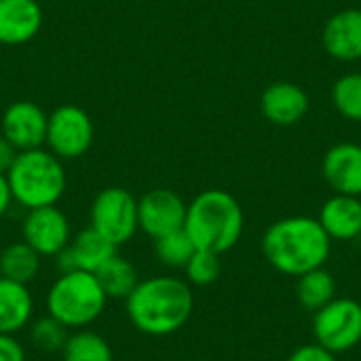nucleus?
<instances>
[{"label": "nucleus", "instance_id": "nucleus-10", "mask_svg": "<svg viewBox=\"0 0 361 361\" xmlns=\"http://www.w3.org/2000/svg\"><path fill=\"white\" fill-rule=\"evenodd\" d=\"M21 233L23 241L40 256H57L72 241L70 222L57 205L27 209Z\"/></svg>", "mask_w": 361, "mask_h": 361}, {"label": "nucleus", "instance_id": "nucleus-29", "mask_svg": "<svg viewBox=\"0 0 361 361\" xmlns=\"http://www.w3.org/2000/svg\"><path fill=\"white\" fill-rule=\"evenodd\" d=\"M17 154H19V150L0 133V173H6L13 167Z\"/></svg>", "mask_w": 361, "mask_h": 361}, {"label": "nucleus", "instance_id": "nucleus-26", "mask_svg": "<svg viewBox=\"0 0 361 361\" xmlns=\"http://www.w3.org/2000/svg\"><path fill=\"white\" fill-rule=\"evenodd\" d=\"M218 256L220 254H214V252H207V250H197L192 254V258L188 260V264L184 267L188 279L195 286L214 283L220 277V260H218Z\"/></svg>", "mask_w": 361, "mask_h": 361}, {"label": "nucleus", "instance_id": "nucleus-4", "mask_svg": "<svg viewBox=\"0 0 361 361\" xmlns=\"http://www.w3.org/2000/svg\"><path fill=\"white\" fill-rule=\"evenodd\" d=\"M6 180L13 201L25 209L57 205L68 186L61 159L44 148L19 152L13 167L6 171Z\"/></svg>", "mask_w": 361, "mask_h": 361}, {"label": "nucleus", "instance_id": "nucleus-21", "mask_svg": "<svg viewBox=\"0 0 361 361\" xmlns=\"http://www.w3.org/2000/svg\"><path fill=\"white\" fill-rule=\"evenodd\" d=\"M61 355L63 361H114L108 341L91 330L70 334Z\"/></svg>", "mask_w": 361, "mask_h": 361}, {"label": "nucleus", "instance_id": "nucleus-1", "mask_svg": "<svg viewBox=\"0 0 361 361\" xmlns=\"http://www.w3.org/2000/svg\"><path fill=\"white\" fill-rule=\"evenodd\" d=\"M192 292L186 281L169 275L140 279L125 298V311L135 330L148 336L178 332L192 313Z\"/></svg>", "mask_w": 361, "mask_h": 361}, {"label": "nucleus", "instance_id": "nucleus-6", "mask_svg": "<svg viewBox=\"0 0 361 361\" xmlns=\"http://www.w3.org/2000/svg\"><path fill=\"white\" fill-rule=\"evenodd\" d=\"M91 228L116 247L127 243L140 231L137 199L121 186L99 190L91 205Z\"/></svg>", "mask_w": 361, "mask_h": 361}, {"label": "nucleus", "instance_id": "nucleus-18", "mask_svg": "<svg viewBox=\"0 0 361 361\" xmlns=\"http://www.w3.org/2000/svg\"><path fill=\"white\" fill-rule=\"evenodd\" d=\"M93 275L108 300H125L140 283L137 269L118 254L106 260Z\"/></svg>", "mask_w": 361, "mask_h": 361}, {"label": "nucleus", "instance_id": "nucleus-11", "mask_svg": "<svg viewBox=\"0 0 361 361\" xmlns=\"http://www.w3.org/2000/svg\"><path fill=\"white\" fill-rule=\"evenodd\" d=\"M47 123H49V114L34 102L21 99V102H13L0 121V129L2 135L19 150H34V148H42L44 140H47Z\"/></svg>", "mask_w": 361, "mask_h": 361}, {"label": "nucleus", "instance_id": "nucleus-14", "mask_svg": "<svg viewBox=\"0 0 361 361\" xmlns=\"http://www.w3.org/2000/svg\"><path fill=\"white\" fill-rule=\"evenodd\" d=\"M324 178L338 195H361V146L336 144L324 157Z\"/></svg>", "mask_w": 361, "mask_h": 361}, {"label": "nucleus", "instance_id": "nucleus-7", "mask_svg": "<svg viewBox=\"0 0 361 361\" xmlns=\"http://www.w3.org/2000/svg\"><path fill=\"white\" fill-rule=\"evenodd\" d=\"M93 133L95 129L91 116L82 108L66 104L49 114L44 144L61 161H72L89 152Z\"/></svg>", "mask_w": 361, "mask_h": 361}, {"label": "nucleus", "instance_id": "nucleus-8", "mask_svg": "<svg viewBox=\"0 0 361 361\" xmlns=\"http://www.w3.org/2000/svg\"><path fill=\"white\" fill-rule=\"evenodd\" d=\"M315 336L332 353L349 351L361 341V307L355 300H332L315 313Z\"/></svg>", "mask_w": 361, "mask_h": 361}, {"label": "nucleus", "instance_id": "nucleus-13", "mask_svg": "<svg viewBox=\"0 0 361 361\" xmlns=\"http://www.w3.org/2000/svg\"><path fill=\"white\" fill-rule=\"evenodd\" d=\"M324 49L341 61L361 59V8H345L330 17L322 34Z\"/></svg>", "mask_w": 361, "mask_h": 361}, {"label": "nucleus", "instance_id": "nucleus-9", "mask_svg": "<svg viewBox=\"0 0 361 361\" xmlns=\"http://www.w3.org/2000/svg\"><path fill=\"white\" fill-rule=\"evenodd\" d=\"M186 207L188 205L182 201V197L169 188L148 190L137 199L140 231L152 239L180 231L186 222Z\"/></svg>", "mask_w": 361, "mask_h": 361}, {"label": "nucleus", "instance_id": "nucleus-27", "mask_svg": "<svg viewBox=\"0 0 361 361\" xmlns=\"http://www.w3.org/2000/svg\"><path fill=\"white\" fill-rule=\"evenodd\" d=\"M0 361H25V349L13 334H0Z\"/></svg>", "mask_w": 361, "mask_h": 361}, {"label": "nucleus", "instance_id": "nucleus-5", "mask_svg": "<svg viewBox=\"0 0 361 361\" xmlns=\"http://www.w3.org/2000/svg\"><path fill=\"white\" fill-rule=\"evenodd\" d=\"M108 305L93 273H61L47 292V313L68 330H82L97 322Z\"/></svg>", "mask_w": 361, "mask_h": 361}, {"label": "nucleus", "instance_id": "nucleus-16", "mask_svg": "<svg viewBox=\"0 0 361 361\" xmlns=\"http://www.w3.org/2000/svg\"><path fill=\"white\" fill-rule=\"evenodd\" d=\"M34 315V298L27 286L0 277V334H17Z\"/></svg>", "mask_w": 361, "mask_h": 361}, {"label": "nucleus", "instance_id": "nucleus-23", "mask_svg": "<svg viewBox=\"0 0 361 361\" xmlns=\"http://www.w3.org/2000/svg\"><path fill=\"white\" fill-rule=\"evenodd\" d=\"M154 252L157 258L171 269H184L188 264V260L192 258V254L197 252L192 239L188 237V233L184 228L173 231L169 235H163L159 239H154Z\"/></svg>", "mask_w": 361, "mask_h": 361}, {"label": "nucleus", "instance_id": "nucleus-25", "mask_svg": "<svg viewBox=\"0 0 361 361\" xmlns=\"http://www.w3.org/2000/svg\"><path fill=\"white\" fill-rule=\"evenodd\" d=\"M332 102L345 118L361 123V72L345 74L334 82Z\"/></svg>", "mask_w": 361, "mask_h": 361}, {"label": "nucleus", "instance_id": "nucleus-12", "mask_svg": "<svg viewBox=\"0 0 361 361\" xmlns=\"http://www.w3.org/2000/svg\"><path fill=\"white\" fill-rule=\"evenodd\" d=\"M42 25V8L36 0H0V44H25Z\"/></svg>", "mask_w": 361, "mask_h": 361}, {"label": "nucleus", "instance_id": "nucleus-22", "mask_svg": "<svg viewBox=\"0 0 361 361\" xmlns=\"http://www.w3.org/2000/svg\"><path fill=\"white\" fill-rule=\"evenodd\" d=\"M296 292H298V298L305 309L319 311L322 307H326L328 302L334 300V279L330 273L315 269V271L300 275Z\"/></svg>", "mask_w": 361, "mask_h": 361}, {"label": "nucleus", "instance_id": "nucleus-3", "mask_svg": "<svg viewBox=\"0 0 361 361\" xmlns=\"http://www.w3.org/2000/svg\"><path fill=\"white\" fill-rule=\"evenodd\" d=\"M184 231L197 250L214 254L228 252L243 233V212L226 190H205L186 207Z\"/></svg>", "mask_w": 361, "mask_h": 361}, {"label": "nucleus", "instance_id": "nucleus-17", "mask_svg": "<svg viewBox=\"0 0 361 361\" xmlns=\"http://www.w3.org/2000/svg\"><path fill=\"white\" fill-rule=\"evenodd\" d=\"M319 224L332 239H353L361 233V201L351 195H336L322 207Z\"/></svg>", "mask_w": 361, "mask_h": 361}, {"label": "nucleus", "instance_id": "nucleus-28", "mask_svg": "<svg viewBox=\"0 0 361 361\" xmlns=\"http://www.w3.org/2000/svg\"><path fill=\"white\" fill-rule=\"evenodd\" d=\"M290 361H336L334 353L324 349L322 345H307L302 349H298Z\"/></svg>", "mask_w": 361, "mask_h": 361}, {"label": "nucleus", "instance_id": "nucleus-20", "mask_svg": "<svg viewBox=\"0 0 361 361\" xmlns=\"http://www.w3.org/2000/svg\"><path fill=\"white\" fill-rule=\"evenodd\" d=\"M40 254L25 241L6 245L0 252V277L21 286H30L40 273Z\"/></svg>", "mask_w": 361, "mask_h": 361}, {"label": "nucleus", "instance_id": "nucleus-2", "mask_svg": "<svg viewBox=\"0 0 361 361\" xmlns=\"http://www.w3.org/2000/svg\"><path fill=\"white\" fill-rule=\"evenodd\" d=\"M267 260L286 275H305L322 269L330 256V237L313 218H286L275 222L264 239Z\"/></svg>", "mask_w": 361, "mask_h": 361}, {"label": "nucleus", "instance_id": "nucleus-30", "mask_svg": "<svg viewBox=\"0 0 361 361\" xmlns=\"http://www.w3.org/2000/svg\"><path fill=\"white\" fill-rule=\"evenodd\" d=\"M11 203H13V195H11V188H8L6 173H0V218L8 212Z\"/></svg>", "mask_w": 361, "mask_h": 361}, {"label": "nucleus", "instance_id": "nucleus-24", "mask_svg": "<svg viewBox=\"0 0 361 361\" xmlns=\"http://www.w3.org/2000/svg\"><path fill=\"white\" fill-rule=\"evenodd\" d=\"M68 328L51 317L49 313L44 317H38L30 322V341L38 351L44 353H61L68 343Z\"/></svg>", "mask_w": 361, "mask_h": 361}, {"label": "nucleus", "instance_id": "nucleus-19", "mask_svg": "<svg viewBox=\"0 0 361 361\" xmlns=\"http://www.w3.org/2000/svg\"><path fill=\"white\" fill-rule=\"evenodd\" d=\"M68 247L74 258L76 271H87V273H95L106 260H110L116 254V245H112L106 237H102L91 226L80 231L70 241Z\"/></svg>", "mask_w": 361, "mask_h": 361}, {"label": "nucleus", "instance_id": "nucleus-15", "mask_svg": "<svg viewBox=\"0 0 361 361\" xmlns=\"http://www.w3.org/2000/svg\"><path fill=\"white\" fill-rule=\"evenodd\" d=\"M260 110L275 125H296L309 110V95L294 82H273L260 97Z\"/></svg>", "mask_w": 361, "mask_h": 361}]
</instances>
